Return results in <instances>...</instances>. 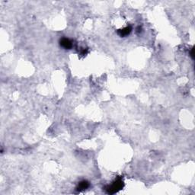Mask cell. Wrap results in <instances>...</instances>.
<instances>
[{
    "label": "cell",
    "mask_w": 195,
    "mask_h": 195,
    "mask_svg": "<svg viewBox=\"0 0 195 195\" xmlns=\"http://www.w3.org/2000/svg\"><path fill=\"white\" fill-rule=\"evenodd\" d=\"M88 187H89V182L88 181H82L79 183L78 186L76 187V191L79 192L83 191L86 190L87 188H88Z\"/></svg>",
    "instance_id": "cell-4"
},
{
    "label": "cell",
    "mask_w": 195,
    "mask_h": 195,
    "mask_svg": "<svg viewBox=\"0 0 195 195\" xmlns=\"http://www.w3.org/2000/svg\"><path fill=\"white\" fill-rule=\"evenodd\" d=\"M131 31H132V27H131V26H127V27L123 28V29L119 30L118 32V34L121 37H126V36H127V35H129L130 34Z\"/></svg>",
    "instance_id": "cell-3"
},
{
    "label": "cell",
    "mask_w": 195,
    "mask_h": 195,
    "mask_svg": "<svg viewBox=\"0 0 195 195\" xmlns=\"http://www.w3.org/2000/svg\"><path fill=\"white\" fill-rule=\"evenodd\" d=\"M123 187V181L121 179H118L114 181L113 184L110 186H108L106 188L107 193L108 194H114L119 191Z\"/></svg>",
    "instance_id": "cell-1"
},
{
    "label": "cell",
    "mask_w": 195,
    "mask_h": 195,
    "mask_svg": "<svg viewBox=\"0 0 195 195\" xmlns=\"http://www.w3.org/2000/svg\"><path fill=\"white\" fill-rule=\"evenodd\" d=\"M191 56L192 58H194V48H192L191 52Z\"/></svg>",
    "instance_id": "cell-5"
},
{
    "label": "cell",
    "mask_w": 195,
    "mask_h": 195,
    "mask_svg": "<svg viewBox=\"0 0 195 195\" xmlns=\"http://www.w3.org/2000/svg\"><path fill=\"white\" fill-rule=\"evenodd\" d=\"M60 44L62 47L65 48V49H67V50H70L72 47V42L70 41V39L68 38H62L60 41Z\"/></svg>",
    "instance_id": "cell-2"
}]
</instances>
